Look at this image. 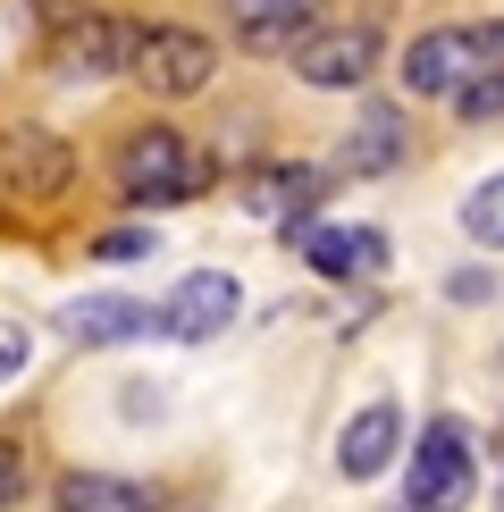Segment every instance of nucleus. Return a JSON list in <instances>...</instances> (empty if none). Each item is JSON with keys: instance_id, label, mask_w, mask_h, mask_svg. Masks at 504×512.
Here are the masks:
<instances>
[{"instance_id": "nucleus-5", "label": "nucleus", "mask_w": 504, "mask_h": 512, "mask_svg": "<svg viewBox=\"0 0 504 512\" xmlns=\"http://www.w3.org/2000/svg\"><path fill=\"white\" fill-rule=\"evenodd\" d=\"M471 76H488L479 26H420L404 51H395V93L404 101H454Z\"/></svg>"}, {"instance_id": "nucleus-10", "label": "nucleus", "mask_w": 504, "mask_h": 512, "mask_svg": "<svg viewBox=\"0 0 504 512\" xmlns=\"http://www.w3.org/2000/svg\"><path fill=\"white\" fill-rule=\"evenodd\" d=\"M395 454H412V437H404V403H395V395H370L362 412L336 429V479H345V487H370V479L395 471Z\"/></svg>"}, {"instance_id": "nucleus-19", "label": "nucleus", "mask_w": 504, "mask_h": 512, "mask_svg": "<svg viewBox=\"0 0 504 512\" xmlns=\"http://www.w3.org/2000/svg\"><path fill=\"white\" fill-rule=\"evenodd\" d=\"M26 370H34V328L26 319H0V387H17Z\"/></svg>"}, {"instance_id": "nucleus-16", "label": "nucleus", "mask_w": 504, "mask_h": 512, "mask_svg": "<svg viewBox=\"0 0 504 512\" xmlns=\"http://www.w3.org/2000/svg\"><path fill=\"white\" fill-rule=\"evenodd\" d=\"M454 227H462L479 252H504V168H488V177L454 202Z\"/></svg>"}, {"instance_id": "nucleus-24", "label": "nucleus", "mask_w": 504, "mask_h": 512, "mask_svg": "<svg viewBox=\"0 0 504 512\" xmlns=\"http://www.w3.org/2000/svg\"><path fill=\"white\" fill-rule=\"evenodd\" d=\"M0 202H9V194H0Z\"/></svg>"}, {"instance_id": "nucleus-17", "label": "nucleus", "mask_w": 504, "mask_h": 512, "mask_svg": "<svg viewBox=\"0 0 504 512\" xmlns=\"http://www.w3.org/2000/svg\"><path fill=\"white\" fill-rule=\"evenodd\" d=\"M84 252H93V261H110V269H118V261H152V252H160V227H101Z\"/></svg>"}, {"instance_id": "nucleus-6", "label": "nucleus", "mask_w": 504, "mask_h": 512, "mask_svg": "<svg viewBox=\"0 0 504 512\" xmlns=\"http://www.w3.org/2000/svg\"><path fill=\"white\" fill-rule=\"evenodd\" d=\"M135 51H143V17H118V9H84L51 34V68L68 84H110V76H135Z\"/></svg>"}, {"instance_id": "nucleus-22", "label": "nucleus", "mask_w": 504, "mask_h": 512, "mask_svg": "<svg viewBox=\"0 0 504 512\" xmlns=\"http://www.w3.org/2000/svg\"><path fill=\"white\" fill-rule=\"evenodd\" d=\"M26 9H34V17H42V26H51V34H59V26H68V17H84V9H93V0H26Z\"/></svg>"}, {"instance_id": "nucleus-1", "label": "nucleus", "mask_w": 504, "mask_h": 512, "mask_svg": "<svg viewBox=\"0 0 504 512\" xmlns=\"http://www.w3.org/2000/svg\"><path fill=\"white\" fill-rule=\"evenodd\" d=\"M110 185H118L126 210H177V202H194V194L219 185V160H210L185 126L143 118V126H126L110 143Z\"/></svg>"}, {"instance_id": "nucleus-12", "label": "nucleus", "mask_w": 504, "mask_h": 512, "mask_svg": "<svg viewBox=\"0 0 504 512\" xmlns=\"http://www.w3.org/2000/svg\"><path fill=\"white\" fill-rule=\"evenodd\" d=\"M412 152V118L404 101H362L345 126V143H336V177H395Z\"/></svg>"}, {"instance_id": "nucleus-14", "label": "nucleus", "mask_w": 504, "mask_h": 512, "mask_svg": "<svg viewBox=\"0 0 504 512\" xmlns=\"http://www.w3.org/2000/svg\"><path fill=\"white\" fill-rule=\"evenodd\" d=\"M336 168H311V160H261L244 177V210L252 219H294V210H320Z\"/></svg>"}, {"instance_id": "nucleus-2", "label": "nucleus", "mask_w": 504, "mask_h": 512, "mask_svg": "<svg viewBox=\"0 0 504 512\" xmlns=\"http://www.w3.org/2000/svg\"><path fill=\"white\" fill-rule=\"evenodd\" d=\"M471 496H479V437H471V420H454V412L420 420V437L404 454V496H395V512H462Z\"/></svg>"}, {"instance_id": "nucleus-20", "label": "nucleus", "mask_w": 504, "mask_h": 512, "mask_svg": "<svg viewBox=\"0 0 504 512\" xmlns=\"http://www.w3.org/2000/svg\"><path fill=\"white\" fill-rule=\"evenodd\" d=\"M446 303H462V311H479V303H496V269H488V261H471V269H454V277H446Z\"/></svg>"}, {"instance_id": "nucleus-4", "label": "nucleus", "mask_w": 504, "mask_h": 512, "mask_svg": "<svg viewBox=\"0 0 504 512\" xmlns=\"http://www.w3.org/2000/svg\"><path fill=\"white\" fill-rule=\"evenodd\" d=\"M135 84L143 101H194L219 84V34L185 26V17H160V26H143V51H135Z\"/></svg>"}, {"instance_id": "nucleus-23", "label": "nucleus", "mask_w": 504, "mask_h": 512, "mask_svg": "<svg viewBox=\"0 0 504 512\" xmlns=\"http://www.w3.org/2000/svg\"><path fill=\"white\" fill-rule=\"evenodd\" d=\"M488 512H504V471H496V487H488Z\"/></svg>"}, {"instance_id": "nucleus-18", "label": "nucleus", "mask_w": 504, "mask_h": 512, "mask_svg": "<svg viewBox=\"0 0 504 512\" xmlns=\"http://www.w3.org/2000/svg\"><path fill=\"white\" fill-rule=\"evenodd\" d=\"M446 110L462 118V126H488V118H504V76H471L462 93L446 101Z\"/></svg>"}, {"instance_id": "nucleus-21", "label": "nucleus", "mask_w": 504, "mask_h": 512, "mask_svg": "<svg viewBox=\"0 0 504 512\" xmlns=\"http://www.w3.org/2000/svg\"><path fill=\"white\" fill-rule=\"evenodd\" d=\"M17 504H26V445L0 437V512H17Z\"/></svg>"}, {"instance_id": "nucleus-8", "label": "nucleus", "mask_w": 504, "mask_h": 512, "mask_svg": "<svg viewBox=\"0 0 504 512\" xmlns=\"http://www.w3.org/2000/svg\"><path fill=\"white\" fill-rule=\"evenodd\" d=\"M244 319V277L236 269H194L160 294V336L168 345H219Z\"/></svg>"}, {"instance_id": "nucleus-11", "label": "nucleus", "mask_w": 504, "mask_h": 512, "mask_svg": "<svg viewBox=\"0 0 504 512\" xmlns=\"http://www.w3.org/2000/svg\"><path fill=\"white\" fill-rule=\"evenodd\" d=\"M59 336L84 353H110V345H143V336H160V303H143V294H76V303H59Z\"/></svg>"}, {"instance_id": "nucleus-7", "label": "nucleus", "mask_w": 504, "mask_h": 512, "mask_svg": "<svg viewBox=\"0 0 504 512\" xmlns=\"http://www.w3.org/2000/svg\"><path fill=\"white\" fill-rule=\"evenodd\" d=\"M378 59H387V34H378L370 17H345V26H320L286 68H294L303 93H362L378 76Z\"/></svg>"}, {"instance_id": "nucleus-13", "label": "nucleus", "mask_w": 504, "mask_h": 512, "mask_svg": "<svg viewBox=\"0 0 504 512\" xmlns=\"http://www.w3.org/2000/svg\"><path fill=\"white\" fill-rule=\"evenodd\" d=\"M294 252H303V269L328 277V286H370V277L387 269V236L362 227V219H353V227H345V219H320Z\"/></svg>"}, {"instance_id": "nucleus-3", "label": "nucleus", "mask_w": 504, "mask_h": 512, "mask_svg": "<svg viewBox=\"0 0 504 512\" xmlns=\"http://www.w3.org/2000/svg\"><path fill=\"white\" fill-rule=\"evenodd\" d=\"M76 143L59 135V126H42V118H9L0 126V194H9L17 210H51V202H68L76 194Z\"/></svg>"}, {"instance_id": "nucleus-9", "label": "nucleus", "mask_w": 504, "mask_h": 512, "mask_svg": "<svg viewBox=\"0 0 504 512\" xmlns=\"http://www.w3.org/2000/svg\"><path fill=\"white\" fill-rule=\"evenodd\" d=\"M328 26V0H227V51L244 59H294Z\"/></svg>"}, {"instance_id": "nucleus-15", "label": "nucleus", "mask_w": 504, "mask_h": 512, "mask_svg": "<svg viewBox=\"0 0 504 512\" xmlns=\"http://www.w3.org/2000/svg\"><path fill=\"white\" fill-rule=\"evenodd\" d=\"M59 512H160V487L126 479V471H68L59 479Z\"/></svg>"}]
</instances>
